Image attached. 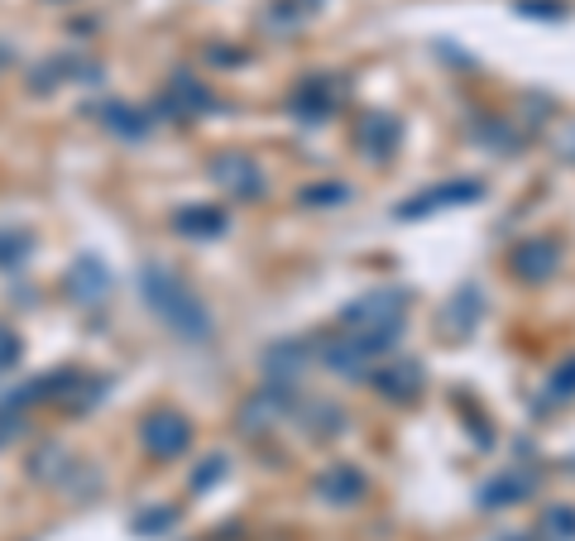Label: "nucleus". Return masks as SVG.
I'll list each match as a JSON object with an SVG mask.
<instances>
[{"label":"nucleus","instance_id":"21","mask_svg":"<svg viewBox=\"0 0 575 541\" xmlns=\"http://www.w3.org/2000/svg\"><path fill=\"white\" fill-rule=\"evenodd\" d=\"M542 541H575V504H552L538 522Z\"/></svg>","mask_w":575,"mask_h":541},{"label":"nucleus","instance_id":"29","mask_svg":"<svg viewBox=\"0 0 575 541\" xmlns=\"http://www.w3.org/2000/svg\"><path fill=\"white\" fill-rule=\"evenodd\" d=\"M221 474H226V460H221V455H212V465H202L198 474H192V489H206V484H216Z\"/></svg>","mask_w":575,"mask_h":541},{"label":"nucleus","instance_id":"28","mask_svg":"<svg viewBox=\"0 0 575 541\" xmlns=\"http://www.w3.org/2000/svg\"><path fill=\"white\" fill-rule=\"evenodd\" d=\"M518 15H532V20H566V5H532V0H518Z\"/></svg>","mask_w":575,"mask_h":541},{"label":"nucleus","instance_id":"6","mask_svg":"<svg viewBox=\"0 0 575 541\" xmlns=\"http://www.w3.org/2000/svg\"><path fill=\"white\" fill-rule=\"evenodd\" d=\"M139 446L149 451L154 460H178L192 451V421L182 413H168V407H159V413H149L139 421Z\"/></svg>","mask_w":575,"mask_h":541},{"label":"nucleus","instance_id":"1","mask_svg":"<svg viewBox=\"0 0 575 541\" xmlns=\"http://www.w3.org/2000/svg\"><path fill=\"white\" fill-rule=\"evenodd\" d=\"M139 293H144V302H149V312L159 316V322H164L173 336L188 340V346H202V340H212V331H216L212 307H206L198 288H192L188 279H178L173 269H164V263H144Z\"/></svg>","mask_w":575,"mask_h":541},{"label":"nucleus","instance_id":"26","mask_svg":"<svg viewBox=\"0 0 575 541\" xmlns=\"http://www.w3.org/2000/svg\"><path fill=\"white\" fill-rule=\"evenodd\" d=\"M173 522H178V508H149V512H139V518H135V532L159 537V532H168Z\"/></svg>","mask_w":575,"mask_h":541},{"label":"nucleus","instance_id":"20","mask_svg":"<svg viewBox=\"0 0 575 541\" xmlns=\"http://www.w3.org/2000/svg\"><path fill=\"white\" fill-rule=\"evenodd\" d=\"M303 417H307V437L312 441H336L346 431V413L336 403H307Z\"/></svg>","mask_w":575,"mask_h":541},{"label":"nucleus","instance_id":"30","mask_svg":"<svg viewBox=\"0 0 575 541\" xmlns=\"http://www.w3.org/2000/svg\"><path fill=\"white\" fill-rule=\"evenodd\" d=\"M561 154H566V158H571V164H575V129H571V135H566V139H561Z\"/></svg>","mask_w":575,"mask_h":541},{"label":"nucleus","instance_id":"8","mask_svg":"<svg viewBox=\"0 0 575 541\" xmlns=\"http://www.w3.org/2000/svg\"><path fill=\"white\" fill-rule=\"evenodd\" d=\"M379 354H388V350L374 346V340H364V336H336V340H326V346L317 350V360L331 369V374H341V379H370Z\"/></svg>","mask_w":575,"mask_h":541},{"label":"nucleus","instance_id":"3","mask_svg":"<svg viewBox=\"0 0 575 541\" xmlns=\"http://www.w3.org/2000/svg\"><path fill=\"white\" fill-rule=\"evenodd\" d=\"M485 202V182L480 178H455V182H437V188H422L417 196L394 206V221H427L437 211H451V206H475Z\"/></svg>","mask_w":575,"mask_h":541},{"label":"nucleus","instance_id":"24","mask_svg":"<svg viewBox=\"0 0 575 541\" xmlns=\"http://www.w3.org/2000/svg\"><path fill=\"white\" fill-rule=\"evenodd\" d=\"M30 249H34L30 235H20V230H0V269H20V263L30 259Z\"/></svg>","mask_w":575,"mask_h":541},{"label":"nucleus","instance_id":"25","mask_svg":"<svg viewBox=\"0 0 575 541\" xmlns=\"http://www.w3.org/2000/svg\"><path fill=\"white\" fill-rule=\"evenodd\" d=\"M475 139L494 144V149H499V154H514L518 144H522V135H518V129H508L504 121H485V125H475Z\"/></svg>","mask_w":575,"mask_h":541},{"label":"nucleus","instance_id":"2","mask_svg":"<svg viewBox=\"0 0 575 541\" xmlns=\"http://www.w3.org/2000/svg\"><path fill=\"white\" fill-rule=\"evenodd\" d=\"M341 326L350 336H364L374 346L394 350V340L408 326V293L403 288H374V293L356 297L350 307H341Z\"/></svg>","mask_w":575,"mask_h":541},{"label":"nucleus","instance_id":"10","mask_svg":"<svg viewBox=\"0 0 575 541\" xmlns=\"http://www.w3.org/2000/svg\"><path fill=\"white\" fill-rule=\"evenodd\" d=\"M159 111H168L173 121H202L206 111H216V97H212V87L198 82L192 72H173V82H168L159 97Z\"/></svg>","mask_w":575,"mask_h":541},{"label":"nucleus","instance_id":"19","mask_svg":"<svg viewBox=\"0 0 575 541\" xmlns=\"http://www.w3.org/2000/svg\"><path fill=\"white\" fill-rule=\"evenodd\" d=\"M97 121L106 125L111 135H121V139H144V135H149V125H154L144 111H135V105H121V101H106V105H101Z\"/></svg>","mask_w":575,"mask_h":541},{"label":"nucleus","instance_id":"23","mask_svg":"<svg viewBox=\"0 0 575 541\" xmlns=\"http://www.w3.org/2000/svg\"><path fill=\"white\" fill-rule=\"evenodd\" d=\"M571 398H575V354L561 360L552 369V379H546V403H571Z\"/></svg>","mask_w":575,"mask_h":541},{"label":"nucleus","instance_id":"22","mask_svg":"<svg viewBox=\"0 0 575 541\" xmlns=\"http://www.w3.org/2000/svg\"><path fill=\"white\" fill-rule=\"evenodd\" d=\"M297 202H303V206H346L350 188H346V182H312V188H303Z\"/></svg>","mask_w":575,"mask_h":541},{"label":"nucleus","instance_id":"9","mask_svg":"<svg viewBox=\"0 0 575 541\" xmlns=\"http://www.w3.org/2000/svg\"><path fill=\"white\" fill-rule=\"evenodd\" d=\"M508 263H514V279L542 288V283H552L556 269H561V245L546 240V235H532V240H518L514 245Z\"/></svg>","mask_w":575,"mask_h":541},{"label":"nucleus","instance_id":"4","mask_svg":"<svg viewBox=\"0 0 575 541\" xmlns=\"http://www.w3.org/2000/svg\"><path fill=\"white\" fill-rule=\"evenodd\" d=\"M341 101H346V82L331 72H307L303 82L288 91V111H293L303 125H326Z\"/></svg>","mask_w":575,"mask_h":541},{"label":"nucleus","instance_id":"5","mask_svg":"<svg viewBox=\"0 0 575 541\" xmlns=\"http://www.w3.org/2000/svg\"><path fill=\"white\" fill-rule=\"evenodd\" d=\"M212 182L221 192H230L235 202H264V192H269V182H264V168L255 164L250 154H240V149H230V154H216L212 158Z\"/></svg>","mask_w":575,"mask_h":541},{"label":"nucleus","instance_id":"15","mask_svg":"<svg viewBox=\"0 0 575 541\" xmlns=\"http://www.w3.org/2000/svg\"><path fill=\"white\" fill-rule=\"evenodd\" d=\"M538 494V470H504L494 474V480L480 484V508H514L522 498Z\"/></svg>","mask_w":575,"mask_h":541},{"label":"nucleus","instance_id":"31","mask_svg":"<svg viewBox=\"0 0 575 541\" xmlns=\"http://www.w3.org/2000/svg\"><path fill=\"white\" fill-rule=\"evenodd\" d=\"M494 541H532L528 532H504V537H494Z\"/></svg>","mask_w":575,"mask_h":541},{"label":"nucleus","instance_id":"16","mask_svg":"<svg viewBox=\"0 0 575 541\" xmlns=\"http://www.w3.org/2000/svg\"><path fill=\"white\" fill-rule=\"evenodd\" d=\"M63 288H68V297L82 302V307H101V302H106V293H111V273H106V263H101V259L82 255V259H77L72 269H68Z\"/></svg>","mask_w":575,"mask_h":541},{"label":"nucleus","instance_id":"7","mask_svg":"<svg viewBox=\"0 0 575 541\" xmlns=\"http://www.w3.org/2000/svg\"><path fill=\"white\" fill-rule=\"evenodd\" d=\"M293 393H297V384L264 379V388L240 407V431H245V437H264V431H273L279 421L293 417Z\"/></svg>","mask_w":575,"mask_h":541},{"label":"nucleus","instance_id":"12","mask_svg":"<svg viewBox=\"0 0 575 541\" xmlns=\"http://www.w3.org/2000/svg\"><path fill=\"white\" fill-rule=\"evenodd\" d=\"M356 144H360V154L374 158V164H388L403 144V121L388 111H364L360 125H356Z\"/></svg>","mask_w":575,"mask_h":541},{"label":"nucleus","instance_id":"13","mask_svg":"<svg viewBox=\"0 0 575 541\" xmlns=\"http://www.w3.org/2000/svg\"><path fill=\"white\" fill-rule=\"evenodd\" d=\"M312 494L322 498V504H336V508H350L360 504L364 494H370V480H364V470H356L350 460H336V465H326L317 474V484H312Z\"/></svg>","mask_w":575,"mask_h":541},{"label":"nucleus","instance_id":"27","mask_svg":"<svg viewBox=\"0 0 575 541\" xmlns=\"http://www.w3.org/2000/svg\"><path fill=\"white\" fill-rule=\"evenodd\" d=\"M10 364H20V336L10 331V326H0V374H5Z\"/></svg>","mask_w":575,"mask_h":541},{"label":"nucleus","instance_id":"14","mask_svg":"<svg viewBox=\"0 0 575 541\" xmlns=\"http://www.w3.org/2000/svg\"><path fill=\"white\" fill-rule=\"evenodd\" d=\"M370 384H374L379 398H388V403H417L427 388V369L417 360H394V364L374 369Z\"/></svg>","mask_w":575,"mask_h":541},{"label":"nucleus","instance_id":"18","mask_svg":"<svg viewBox=\"0 0 575 541\" xmlns=\"http://www.w3.org/2000/svg\"><path fill=\"white\" fill-rule=\"evenodd\" d=\"M312 360V350L303 340H279V346H269L264 354V379H279V384H297L303 379V369Z\"/></svg>","mask_w":575,"mask_h":541},{"label":"nucleus","instance_id":"11","mask_svg":"<svg viewBox=\"0 0 575 541\" xmlns=\"http://www.w3.org/2000/svg\"><path fill=\"white\" fill-rule=\"evenodd\" d=\"M480 316H485V293H480L475 283H461L447 307H441L437 326H441V336L447 340H470L475 336V326H480Z\"/></svg>","mask_w":575,"mask_h":541},{"label":"nucleus","instance_id":"17","mask_svg":"<svg viewBox=\"0 0 575 541\" xmlns=\"http://www.w3.org/2000/svg\"><path fill=\"white\" fill-rule=\"evenodd\" d=\"M173 230L188 235V240H216V235H226V211L212 206V202L178 206L173 211Z\"/></svg>","mask_w":575,"mask_h":541}]
</instances>
